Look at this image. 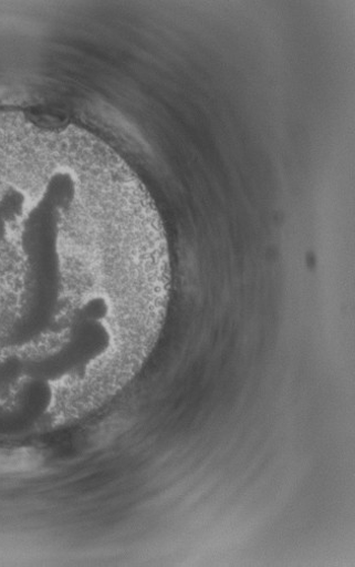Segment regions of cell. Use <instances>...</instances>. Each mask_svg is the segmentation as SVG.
I'll list each match as a JSON object with an SVG mask.
<instances>
[{
  "mask_svg": "<svg viewBox=\"0 0 355 567\" xmlns=\"http://www.w3.org/2000/svg\"><path fill=\"white\" fill-rule=\"evenodd\" d=\"M25 377L23 358L10 354L0 361V402L7 400Z\"/></svg>",
  "mask_w": 355,
  "mask_h": 567,
  "instance_id": "obj_3",
  "label": "cell"
},
{
  "mask_svg": "<svg viewBox=\"0 0 355 567\" xmlns=\"http://www.w3.org/2000/svg\"><path fill=\"white\" fill-rule=\"evenodd\" d=\"M52 399L50 382L25 377L12 394L0 402V436H13L32 429L49 411Z\"/></svg>",
  "mask_w": 355,
  "mask_h": 567,
  "instance_id": "obj_2",
  "label": "cell"
},
{
  "mask_svg": "<svg viewBox=\"0 0 355 567\" xmlns=\"http://www.w3.org/2000/svg\"><path fill=\"white\" fill-rule=\"evenodd\" d=\"M116 349L122 354L125 350L128 351L130 357L135 351L104 323H71L69 336L60 347L48 353L24 359L25 374L51 383L84 372L107 358L113 359Z\"/></svg>",
  "mask_w": 355,
  "mask_h": 567,
  "instance_id": "obj_1",
  "label": "cell"
}]
</instances>
